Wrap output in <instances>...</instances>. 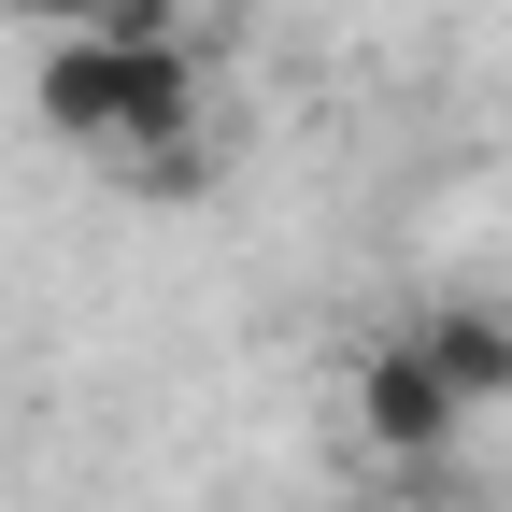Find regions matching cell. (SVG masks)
<instances>
[{
  "label": "cell",
  "instance_id": "obj_1",
  "mask_svg": "<svg viewBox=\"0 0 512 512\" xmlns=\"http://www.w3.org/2000/svg\"><path fill=\"white\" fill-rule=\"evenodd\" d=\"M29 114L86 157H157V143H200V43H128V29H72L43 43L29 72Z\"/></svg>",
  "mask_w": 512,
  "mask_h": 512
},
{
  "label": "cell",
  "instance_id": "obj_2",
  "mask_svg": "<svg viewBox=\"0 0 512 512\" xmlns=\"http://www.w3.org/2000/svg\"><path fill=\"white\" fill-rule=\"evenodd\" d=\"M342 413H356L370 456H399V470H427V456H456V441H470V413L427 384V356H413V342H370V356L342 370Z\"/></svg>",
  "mask_w": 512,
  "mask_h": 512
},
{
  "label": "cell",
  "instance_id": "obj_3",
  "mask_svg": "<svg viewBox=\"0 0 512 512\" xmlns=\"http://www.w3.org/2000/svg\"><path fill=\"white\" fill-rule=\"evenodd\" d=\"M399 342L427 356V384H441L456 413H498V399H512V299H441L427 328H399Z\"/></svg>",
  "mask_w": 512,
  "mask_h": 512
},
{
  "label": "cell",
  "instance_id": "obj_4",
  "mask_svg": "<svg viewBox=\"0 0 512 512\" xmlns=\"http://www.w3.org/2000/svg\"><path fill=\"white\" fill-rule=\"evenodd\" d=\"M185 15H200V0H100L86 29H128V43H185Z\"/></svg>",
  "mask_w": 512,
  "mask_h": 512
},
{
  "label": "cell",
  "instance_id": "obj_5",
  "mask_svg": "<svg viewBox=\"0 0 512 512\" xmlns=\"http://www.w3.org/2000/svg\"><path fill=\"white\" fill-rule=\"evenodd\" d=\"M0 15H29V29H86L100 0H0Z\"/></svg>",
  "mask_w": 512,
  "mask_h": 512
}]
</instances>
